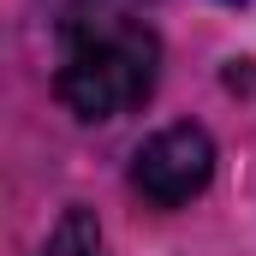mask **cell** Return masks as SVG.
I'll use <instances>...</instances> for the list:
<instances>
[{
    "mask_svg": "<svg viewBox=\"0 0 256 256\" xmlns=\"http://www.w3.org/2000/svg\"><path fill=\"white\" fill-rule=\"evenodd\" d=\"M161 72V42L137 18H66V48L54 72V96L78 120H120L137 102H149Z\"/></svg>",
    "mask_w": 256,
    "mask_h": 256,
    "instance_id": "cell-1",
    "label": "cell"
},
{
    "mask_svg": "<svg viewBox=\"0 0 256 256\" xmlns=\"http://www.w3.org/2000/svg\"><path fill=\"white\" fill-rule=\"evenodd\" d=\"M214 179V143L202 126H167L131 155V191L149 208H185Z\"/></svg>",
    "mask_w": 256,
    "mask_h": 256,
    "instance_id": "cell-2",
    "label": "cell"
},
{
    "mask_svg": "<svg viewBox=\"0 0 256 256\" xmlns=\"http://www.w3.org/2000/svg\"><path fill=\"white\" fill-rule=\"evenodd\" d=\"M42 256H102V226L90 208H66L60 226L48 232V250Z\"/></svg>",
    "mask_w": 256,
    "mask_h": 256,
    "instance_id": "cell-3",
    "label": "cell"
}]
</instances>
